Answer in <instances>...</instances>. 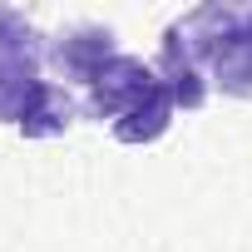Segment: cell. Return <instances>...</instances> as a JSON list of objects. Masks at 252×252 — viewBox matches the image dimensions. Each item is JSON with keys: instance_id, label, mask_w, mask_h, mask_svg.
<instances>
[{"instance_id": "obj_1", "label": "cell", "mask_w": 252, "mask_h": 252, "mask_svg": "<svg viewBox=\"0 0 252 252\" xmlns=\"http://www.w3.org/2000/svg\"><path fill=\"white\" fill-rule=\"evenodd\" d=\"M158 84V74H154V64H144L139 55H114L109 64H104V74L84 89V99H79V114L84 119H94V124H114L129 114L149 89Z\"/></svg>"}, {"instance_id": "obj_2", "label": "cell", "mask_w": 252, "mask_h": 252, "mask_svg": "<svg viewBox=\"0 0 252 252\" xmlns=\"http://www.w3.org/2000/svg\"><path fill=\"white\" fill-rule=\"evenodd\" d=\"M114 55H124V50L114 45V30L109 25H69V30L50 35L45 64L60 74V84H84L89 89Z\"/></svg>"}, {"instance_id": "obj_3", "label": "cell", "mask_w": 252, "mask_h": 252, "mask_svg": "<svg viewBox=\"0 0 252 252\" xmlns=\"http://www.w3.org/2000/svg\"><path fill=\"white\" fill-rule=\"evenodd\" d=\"M154 74H158V84L173 94V104H178L183 114L203 109V104H208V94H213V84H208V64H203V55L193 50V40L183 35V25H178V20H173V25L163 30V40H158Z\"/></svg>"}, {"instance_id": "obj_4", "label": "cell", "mask_w": 252, "mask_h": 252, "mask_svg": "<svg viewBox=\"0 0 252 252\" xmlns=\"http://www.w3.org/2000/svg\"><path fill=\"white\" fill-rule=\"evenodd\" d=\"M173 119H178V104H173V94L163 89V84H154L129 114H124L119 124H114V139L119 144H129V149H144V144H158L168 129H173Z\"/></svg>"}, {"instance_id": "obj_5", "label": "cell", "mask_w": 252, "mask_h": 252, "mask_svg": "<svg viewBox=\"0 0 252 252\" xmlns=\"http://www.w3.org/2000/svg\"><path fill=\"white\" fill-rule=\"evenodd\" d=\"M208 84L227 99H252V35H247V15L242 30L227 35L213 55H208Z\"/></svg>"}, {"instance_id": "obj_6", "label": "cell", "mask_w": 252, "mask_h": 252, "mask_svg": "<svg viewBox=\"0 0 252 252\" xmlns=\"http://www.w3.org/2000/svg\"><path fill=\"white\" fill-rule=\"evenodd\" d=\"M74 119H79V99L69 94V84L45 79L35 104H30V114L20 119V134L25 139H60V134L74 129Z\"/></svg>"}, {"instance_id": "obj_7", "label": "cell", "mask_w": 252, "mask_h": 252, "mask_svg": "<svg viewBox=\"0 0 252 252\" xmlns=\"http://www.w3.org/2000/svg\"><path fill=\"white\" fill-rule=\"evenodd\" d=\"M45 50H50V35H40L25 10L0 5V64H40L45 69Z\"/></svg>"}, {"instance_id": "obj_8", "label": "cell", "mask_w": 252, "mask_h": 252, "mask_svg": "<svg viewBox=\"0 0 252 252\" xmlns=\"http://www.w3.org/2000/svg\"><path fill=\"white\" fill-rule=\"evenodd\" d=\"M40 64H0V124H15L30 114L35 94H40Z\"/></svg>"}, {"instance_id": "obj_9", "label": "cell", "mask_w": 252, "mask_h": 252, "mask_svg": "<svg viewBox=\"0 0 252 252\" xmlns=\"http://www.w3.org/2000/svg\"><path fill=\"white\" fill-rule=\"evenodd\" d=\"M247 35H252V5H247Z\"/></svg>"}]
</instances>
